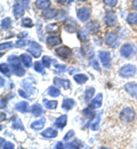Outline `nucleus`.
<instances>
[{"mask_svg":"<svg viewBox=\"0 0 137 149\" xmlns=\"http://www.w3.org/2000/svg\"><path fill=\"white\" fill-rule=\"evenodd\" d=\"M56 68H57V70H56V72H63V71H65V70H66V67H65V65H62V64H61V65H59V64H57V65H56Z\"/></svg>","mask_w":137,"mask_h":149,"instance_id":"603ef678","label":"nucleus"},{"mask_svg":"<svg viewBox=\"0 0 137 149\" xmlns=\"http://www.w3.org/2000/svg\"><path fill=\"white\" fill-rule=\"evenodd\" d=\"M29 46L30 47H28V52L30 54H32L33 57H40L42 48H41V46L39 44L36 42V41H29Z\"/></svg>","mask_w":137,"mask_h":149,"instance_id":"20e7f679","label":"nucleus"},{"mask_svg":"<svg viewBox=\"0 0 137 149\" xmlns=\"http://www.w3.org/2000/svg\"><path fill=\"white\" fill-rule=\"evenodd\" d=\"M87 79H88V77L86 76V74H74V80L78 83V84H80V85H82V84H85L86 81H87Z\"/></svg>","mask_w":137,"mask_h":149,"instance_id":"bb28decb","label":"nucleus"},{"mask_svg":"<svg viewBox=\"0 0 137 149\" xmlns=\"http://www.w3.org/2000/svg\"><path fill=\"white\" fill-rule=\"evenodd\" d=\"M23 3H24V6L28 8L29 7V0H23Z\"/></svg>","mask_w":137,"mask_h":149,"instance_id":"13d9d810","label":"nucleus"},{"mask_svg":"<svg viewBox=\"0 0 137 149\" xmlns=\"http://www.w3.org/2000/svg\"><path fill=\"white\" fill-rule=\"evenodd\" d=\"M14 143L12 142H5V145L2 146V149H14Z\"/></svg>","mask_w":137,"mask_h":149,"instance_id":"8fccbe9b","label":"nucleus"},{"mask_svg":"<svg viewBox=\"0 0 137 149\" xmlns=\"http://www.w3.org/2000/svg\"><path fill=\"white\" fill-rule=\"evenodd\" d=\"M45 123H46V119H45V118L38 119V120H36V122H33V123L31 124V129H33V130H36V131H39L45 126Z\"/></svg>","mask_w":137,"mask_h":149,"instance_id":"6ab92c4d","label":"nucleus"},{"mask_svg":"<svg viewBox=\"0 0 137 149\" xmlns=\"http://www.w3.org/2000/svg\"><path fill=\"white\" fill-rule=\"evenodd\" d=\"M47 94L48 95H50V96H54V97H56V96H59L61 92H59V90L57 87H55V86H50L48 90H47Z\"/></svg>","mask_w":137,"mask_h":149,"instance_id":"7c9ffc66","label":"nucleus"},{"mask_svg":"<svg viewBox=\"0 0 137 149\" xmlns=\"http://www.w3.org/2000/svg\"><path fill=\"white\" fill-rule=\"evenodd\" d=\"M43 104H45L48 109H55V108L57 107V101H50V100L45 99V100H43Z\"/></svg>","mask_w":137,"mask_h":149,"instance_id":"2f4dec72","label":"nucleus"},{"mask_svg":"<svg viewBox=\"0 0 137 149\" xmlns=\"http://www.w3.org/2000/svg\"><path fill=\"white\" fill-rule=\"evenodd\" d=\"M83 113H85L86 116H88V117H94V116H95V111H93L90 108L83 109Z\"/></svg>","mask_w":137,"mask_h":149,"instance_id":"c03bdc74","label":"nucleus"},{"mask_svg":"<svg viewBox=\"0 0 137 149\" xmlns=\"http://www.w3.org/2000/svg\"><path fill=\"white\" fill-rule=\"evenodd\" d=\"M137 69L134 64H126L123 67H121L119 69V74L123 78H128V77H131L136 74Z\"/></svg>","mask_w":137,"mask_h":149,"instance_id":"7ed1b4c3","label":"nucleus"},{"mask_svg":"<svg viewBox=\"0 0 137 149\" xmlns=\"http://www.w3.org/2000/svg\"><path fill=\"white\" fill-rule=\"evenodd\" d=\"M120 119L125 123H130L135 119V111L133 108L130 107H125L121 111H120Z\"/></svg>","mask_w":137,"mask_h":149,"instance_id":"f03ea898","label":"nucleus"},{"mask_svg":"<svg viewBox=\"0 0 137 149\" xmlns=\"http://www.w3.org/2000/svg\"><path fill=\"white\" fill-rule=\"evenodd\" d=\"M19 93H20V95L22 97H29V96H30L29 94H26V92H24V91H22V90L19 91Z\"/></svg>","mask_w":137,"mask_h":149,"instance_id":"864d4df0","label":"nucleus"},{"mask_svg":"<svg viewBox=\"0 0 137 149\" xmlns=\"http://www.w3.org/2000/svg\"><path fill=\"white\" fill-rule=\"evenodd\" d=\"M42 136H45V138H55V136H57V131L49 127V129H47V130L42 132Z\"/></svg>","mask_w":137,"mask_h":149,"instance_id":"b1692460","label":"nucleus"},{"mask_svg":"<svg viewBox=\"0 0 137 149\" xmlns=\"http://www.w3.org/2000/svg\"><path fill=\"white\" fill-rule=\"evenodd\" d=\"M14 45H13V42H3V44H1V51H3V49H8V48H12Z\"/></svg>","mask_w":137,"mask_h":149,"instance_id":"a18cd8bd","label":"nucleus"},{"mask_svg":"<svg viewBox=\"0 0 137 149\" xmlns=\"http://www.w3.org/2000/svg\"><path fill=\"white\" fill-rule=\"evenodd\" d=\"M66 119H67V116L66 115H63L61 116L59 118H57V120L55 122V125L59 127V129H63L65 125H66Z\"/></svg>","mask_w":137,"mask_h":149,"instance_id":"393cba45","label":"nucleus"},{"mask_svg":"<svg viewBox=\"0 0 137 149\" xmlns=\"http://www.w3.org/2000/svg\"><path fill=\"white\" fill-rule=\"evenodd\" d=\"M104 41L105 44L111 47V48H116L119 44V40H118V36L114 33V32H109L105 35V38H104Z\"/></svg>","mask_w":137,"mask_h":149,"instance_id":"39448f33","label":"nucleus"},{"mask_svg":"<svg viewBox=\"0 0 137 149\" xmlns=\"http://www.w3.org/2000/svg\"><path fill=\"white\" fill-rule=\"evenodd\" d=\"M64 29H65L67 32L73 33V32H76V31H78V25H77V23L71 19V17H69V19H66L65 23H64Z\"/></svg>","mask_w":137,"mask_h":149,"instance_id":"9d476101","label":"nucleus"},{"mask_svg":"<svg viewBox=\"0 0 137 149\" xmlns=\"http://www.w3.org/2000/svg\"><path fill=\"white\" fill-rule=\"evenodd\" d=\"M8 63L12 65V69H13V74H16V76H23L25 74V70L23 69L22 67V60L19 58L16 55H10L8 57Z\"/></svg>","mask_w":137,"mask_h":149,"instance_id":"f257e3e1","label":"nucleus"},{"mask_svg":"<svg viewBox=\"0 0 137 149\" xmlns=\"http://www.w3.org/2000/svg\"><path fill=\"white\" fill-rule=\"evenodd\" d=\"M73 135H74V132H73V131H70V132H69V133H66V135L64 136V140H65V141H69Z\"/></svg>","mask_w":137,"mask_h":149,"instance_id":"3c124183","label":"nucleus"},{"mask_svg":"<svg viewBox=\"0 0 137 149\" xmlns=\"http://www.w3.org/2000/svg\"><path fill=\"white\" fill-rule=\"evenodd\" d=\"M92 65H93V68H94L95 70H97V71H99V70H101V68H99V65H98L97 60H95V58H92Z\"/></svg>","mask_w":137,"mask_h":149,"instance_id":"49530a36","label":"nucleus"},{"mask_svg":"<svg viewBox=\"0 0 137 149\" xmlns=\"http://www.w3.org/2000/svg\"><path fill=\"white\" fill-rule=\"evenodd\" d=\"M78 36H79V39H80L81 41H83V42H87V41L89 40L88 33H87V31H86V30L80 29V30L78 31Z\"/></svg>","mask_w":137,"mask_h":149,"instance_id":"c756f323","label":"nucleus"},{"mask_svg":"<svg viewBox=\"0 0 137 149\" xmlns=\"http://www.w3.org/2000/svg\"><path fill=\"white\" fill-rule=\"evenodd\" d=\"M59 10L55 9V8H47L45 10H42V17L46 19H54L56 15H57Z\"/></svg>","mask_w":137,"mask_h":149,"instance_id":"4468645a","label":"nucleus"},{"mask_svg":"<svg viewBox=\"0 0 137 149\" xmlns=\"http://www.w3.org/2000/svg\"><path fill=\"white\" fill-rule=\"evenodd\" d=\"M46 42L49 47H54V46H57L62 42V39L59 36H56V35H50L48 36L47 39H46Z\"/></svg>","mask_w":137,"mask_h":149,"instance_id":"f8f14e48","label":"nucleus"},{"mask_svg":"<svg viewBox=\"0 0 137 149\" xmlns=\"http://www.w3.org/2000/svg\"><path fill=\"white\" fill-rule=\"evenodd\" d=\"M33 83H34L33 79L26 78V79H24V80L22 81V86H23L24 88H30V87H31V84H33Z\"/></svg>","mask_w":137,"mask_h":149,"instance_id":"c9c22d12","label":"nucleus"},{"mask_svg":"<svg viewBox=\"0 0 137 149\" xmlns=\"http://www.w3.org/2000/svg\"><path fill=\"white\" fill-rule=\"evenodd\" d=\"M21 60H22V63H23L24 67L29 68V67L32 65V57L29 56L28 54H22L21 55Z\"/></svg>","mask_w":137,"mask_h":149,"instance_id":"5701e85b","label":"nucleus"},{"mask_svg":"<svg viewBox=\"0 0 137 149\" xmlns=\"http://www.w3.org/2000/svg\"><path fill=\"white\" fill-rule=\"evenodd\" d=\"M55 54L57 56H59L61 58H63V60H66V58H69L71 56L72 51L67 46H61L57 49H55Z\"/></svg>","mask_w":137,"mask_h":149,"instance_id":"423d86ee","label":"nucleus"},{"mask_svg":"<svg viewBox=\"0 0 137 149\" xmlns=\"http://www.w3.org/2000/svg\"><path fill=\"white\" fill-rule=\"evenodd\" d=\"M29 44V41H25V40H19L16 44H15V46H17V47H23V46H26Z\"/></svg>","mask_w":137,"mask_h":149,"instance_id":"09e8293b","label":"nucleus"},{"mask_svg":"<svg viewBox=\"0 0 137 149\" xmlns=\"http://www.w3.org/2000/svg\"><path fill=\"white\" fill-rule=\"evenodd\" d=\"M102 100H103V94L98 93L97 95H96V97H94V99L89 102L90 108H93V109H97V108H99V107L102 106Z\"/></svg>","mask_w":137,"mask_h":149,"instance_id":"f3484780","label":"nucleus"},{"mask_svg":"<svg viewBox=\"0 0 137 149\" xmlns=\"http://www.w3.org/2000/svg\"><path fill=\"white\" fill-rule=\"evenodd\" d=\"M90 15H92V12H90V9L87 8V7L79 8L78 10H77V16H78V19H80L81 22H86L87 19H89Z\"/></svg>","mask_w":137,"mask_h":149,"instance_id":"0eeeda50","label":"nucleus"},{"mask_svg":"<svg viewBox=\"0 0 137 149\" xmlns=\"http://www.w3.org/2000/svg\"><path fill=\"white\" fill-rule=\"evenodd\" d=\"M85 29H86V31H87V32L96 33L98 30H99V23L96 22V21H92V22H89V23H87V24H86Z\"/></svg>","mask_w":137,"mask_h":149,"instance_id":"2eb2a0df","label":"nucleus"},{"mask_svg":"<svg viewBox=\"0 0 137 149\" xmlns=\"http://www.w3.org/2000/svg\"><path fill=\"white\" fill-rule=\"evenodd\" d=\"M42 64H43L46 68L50 67V64H52V58H50L49 56H43V57H42Z\"/></svg>","mask_w":137,"mask_h":149,"instance_id":"ea45409f","label":"nucleus"},{"mask_svg":"<svg viewBox=\"0 0 137 149\" xmlns=\"http://www.w3.org/2000/svg\"><path fill=\"white\" fill-rule=\"evenodd\" d=\"M3 85H5V84H3V78H1V87H2Z\"/></svg>","mask_w":137,"mask_h":149,"instance_id":"bf43d9fd","label":"nucleus"},{"mask_svg":"<svg viewBox=\"0 0 137 149\" xmlns=\"http://www.w3.org/2000/svg\"><path fill=\"white\" fill-rule=\"evenodd\" d=\"M22 25L25 26V28H32V26H33V22H32L31 19L25 17V19H22Z\"/></svg>","mask_w":137,"mask_h":149,"instance_id":"f704fd0d","label":"nucleus"},{"mask_svg":"<svg viewBox=\"0 0 137 149\" xmlns=\"http://www.w3.org/2000/svg\"><path fill=\"white\" fill-rule=\"evenodd\" d=\"M125 91L137 99V83H127L125 85Z\"/></svg>","mask_w":137,"mask_h":149,"instance_id":"ddd939ff","label":"nucleus"},{"mask_svg":"<svg viewBox=\"0 0 137 149\" xmlns=\"http://www.w3.org/2000/svg\"><path fill=\"white\" fill-rule=\"evenodd\" d=\"M103 2H104L107 7H116L118 3V0H103Z\"/></svg>","mask_w":137,"mask_h":149,"instance_id":"79ce46f5","label":"nucleus"},{"mask_svg":"<svg viewBox=\"0 0 137 149\" xmlns=\"http://www.w3.org/2000/svg\"><path fill=\"white\" fill-rule=\"evenodd\" d=\"M13 14L16 19H20L21 16H23L24 14V6L22 5L20 0H16L15 3H14V7H13Z\"/></svg>","mask_w":137,"mask_h":149,"instance_id":"1a4fd4ad","label":"nucleus"},{"mask_svg":"<svg viewBox=\"0 0 137 149\" xmlns=\"http://www.w3.org/2000/svg\"><path fill=\"white\" fill-rule=\"evenodd\" d=\"M15 109H16L17 111L26 112L28 110H29V103H28V102H25V101L19 102V103H16V106H15Z\"/></svg>","mask_w":137,"mask_h":149,"instance_id":"4be33fe9","label":"nucleus"},{"mask_svg":"<svg viewBox=\"0 0 137 149\" xmlns=\"http://www.w3.org/2000/svg\"><path fill=\"white\" fill-rule=\"evenodd\" d=\"M133 8H134L135 10H137V0H134V1H133Z\"/></svg>","mask_w":137,"mask_h":149,"instance_id":"4d7b16f0","label":"nucleus"},{"mask_svg":"<svg viewBox=\"0 0 137 149\" xmlns=\"http://www.w3.org/2000/svg\"><path fill=\"white\" fill-rule=\"evenodd\" d=\"M101 113L97 115V117H96V119H95V122L93 123V125H92V130L93 131H96L98 130V126H99V120H101Z\"/></svg>","mask_w":137,"mask_h":149,"instance_id":"58836bf2","label":"nucleus"},{"mask_svg":"<svg viewBox=\"0 0 137 149\" xmlns=\"http://www.w3.org/2000/svg\"><path fill=\"white\" fill-rule=\"evenodd\" d=\"M55 149H65V148H64V145L62 142H57L55 145Z\"/></svg>","mask_w":137,"mask_h":149,"instance_id":"5fc2aeb1","label":"nucleus"},{"mask_svg":"<svg viewBox=\"0 0 137 149\" xmlns=\"http://www.w3.org/2000/svg\"><path fill=\"white\" fill-rule=\"evenodd\" d=\"M13 129H14V130H21V131L24 130V126H23L21 119H17V120H15V122L13 123Z\"/></svg>","mask_w":137,"mask_h":149,"instance_id":"e433bc0d","label":"nucleus"},{"mask_svg":"<svg viewBox=\"0 0 137 149\" xmlns=\"http://www.w3.org/2000/svg\"><path fill=\"white\" fill-rule=\"evenodd\" d=\"M99 58L103 63V65L106 68V69H110L111 68V55L109 52H99Z\"/></svg>","mask_w":137,"mask_h":149,"instance_id":"9b49d317","label":"nucleus"},{"mask_svg":"<svg viewBox=\"0 0 137 149\" xmlns=\"http://www.w3.org/2000/svg\"><path fill=\"white\" fill-rule=\"evenodd\" d=\"M99 149H110V148H106V147H101Z\"/></svg>","mask_w":137,"mask_h":149,"instance_id":"052dcab7","label":"nucleus"},{"mask_svg":"<svg viewBox=\"0 0 137 149\" xmlns=\"http://www.w3.org/2000/svg\"><path fill=\"white\" fill-rule=\"evenodd\" d=\"M78 145H80V142H78V141H74V142H72V143H69L67 148H69V149H79Z\"/></svg>","mask_w":137,"mask_h":149,"instance_id":"de8ad7c7","label":"nucleus"},{"mask_svg":"<svg viewBox=\"0 0 137 149\" xmlns=\"http://www.w3.org/2000/svg\"><path fill=\"white\" fill-rule=\"evenodd\" d=\"M43 64H41L40 62H36L34 63V70L37 71V72H39V74H43L45 72V69H43Z\"/></svg>","mask_w":137,"mask_h":149,"instance_id":"4c0bfd02","label":"nucleus"},{"mask_svg":"<svg viewBox=\"0 0 137 149\" xmlns=\"http://www.w3.org/2000/svg\"><path fill=\"white\" fill-rule=\"evenodd\" d=\"M0 70H1V74H6V76H10V70H9V65L8 64H5V63H1L0 65Z\"/></svg>","mask_w":137,"mask_h":149,"instance_id":"72a5a7b5","label":"nucleus"},{"mask_svg":"<svg viewBox=\"0 0 137 149\" xmlns=\"http://www.w3.org/2000/svg\"><path fill=\"white\" fill-rule=\"evenodd\" d=\"M94 93H95V88L94 87H88L87 90H86V95H85V100L87 101V102H90L93 99V96H94Z\"/></svg>","mask_w":137,"mask_h":149,"instance_id":"cd10ccee","label":"nucleus"},{"mask_svg":"<svg viewBox=\"0 0 137 149\" xmlns=\"http://www.w3.org/2000/svg\"><path fill=\"white\" fill-rule=\"evenodd\" d=\"M78 1H85V0H78Z\"/></svg>","mask_w":137,"mask_h":149,"instance_id":"680f3d73","label":"nucleus"},{"mask_svg":"<svg viewBox=\"0 0 137 149\" xmlns=\"http://www.w3.org/2000/svg\"><path fill=\"white\" fill-rule=\"evenodd\" d=\"M31 112H32L33 116H41L43 113V109H42V107L40 104H34L31 108Z\"/></svg>","mask_w":137,"mask_h":149,"instance_id":"a878e982","label":"nucleus"},{"mask_svg":"<svg viewBox=\"0 0 137 149\" xmlns=\"http://www.w3.org/2000/svg\"><path fill=\"white\" fill-rule=\"evenodd\" d=\"M59 28L57 24H48L47 26H46V30L48 31V32H53V31H57Z\"/></svg>","mask_w":137,"mask_h":149,"instance_id":"a19ab883","label":"nucleus"},{"mask_svg":"<svg viewBox=\"0 0 137 149\" xmlns=\"http://www.w3.org/2000/svg\"><path fill=\"white\" fill-rule=\"evenodd\" d=\"M56 1H57L59 3H67V2L70 3V2H71V0H56Z\"/></svg>","mask_w":137,"mask_h":149,"instance_id":"6e6d98bb","label":"nucleus"},{"mask_svg":"<svg viewBox=\"0 0 137 149\" xmlns=\"http://www.w3.org/2000/svg\"><path fill=\"white\" fill-rule=\"evenodd\" d=\"M83 53L88 56V57H92V56H93V48H92L90 46L83 47Z\"/></svg>","mask_w":137,"mask_h":149,"instance_id":"37998d69","label":"nucleus"},{"mask_svg":"<svg viewBox=\"0 0 137 149\" xmlns=\"http://www.w3.org/2000/svg\"><path fill=\"white\" fill-rule=\"evenodd\" d=\"M104 21H105V24L109 25V26H113L117 24V15L114 14V12L112 10H107L105 13V17H104Z\"/></svg>","mask_w":137,"mask_h":149,"instance_id":"6e6552de","label":"nucleus"},{"mask_svg":"<svg viewBox=\"0 0 137 149\" xmlns=\"http://www.w3.org/2000/svg\"><path fill=\"white\" fill-rule=\"evenodd\" d=\"M76 102L73 99H64L63 100V103H62V107L64 110H71L73 107H74Z\"/></svg>","mask_w":137,"mask_h":149,"instance_id":"a211bd4d","label":"nucleus"},{"mask_svg":"<svg viewBox=\"0 0 137 149\" xmlns=\"http://www.w3.org/2000/svg\"><path fill=\"white\" fill-rule=\"evenodd\" d=\"M54 84H56V85H59V86H63L64 88H70V81L69 80H66V79H62V78H55L54 79Z\"/></svg>","mask_w":137,"mask_h":149,"instance_id":"412c9836","label":"nucleus"},{"mask_svg":"<svg viewBox=\"0 0 137 149\" xmlns=\"http://www.w3.org/2000/svg\"><path fill=\"white\" fill-rule=\"evenodd\" d=\"M12 28V19L9 17H6V19H2L1 22V29L2 30H9Z\"/></svg>","mask_w":137,"mask_h":149,"instance_id":"c85d7f7f","label":"nucleus"},{"mask_svg":"<svg viewBox=\"0 0 137 149\" xmlns=\"http://www.w3.org/2000/svg\"><path fill=\"white\" fill-rule=\"evenodd\" d=\"M133 52H134V48H133V46H131V45H129V44L123 45V46L121 47V51H120L121 55L123 56V57H126V58L130 57L131 54H133Z\"/></svg>","mask_w":137,"mask_h":149,"instance_id":"dca6fc26","label":"nucleus"},{"mask_svg":"<svg viewBox=\"0 0 137 149\" xmlns=\"http://www.w3.org/2000/svg\"><path fill=\"white\" fill-rule=\"evenodd\" d=\"M127 22L131 25H135L137 24V13H131L127 16Z\"/></svg>","mask_w":137,"mask_h":149,"instance_id":"473e14b6","label":"nucleus"},{"mask_svg":"<svg viewBox=\"0 0 137 149\" xmlns=\"http://www.w3.org/2000/svg\"><path fill=\"white\" fill-rule=\"evenodd\" d=\"M36 6H37V8L45 10V9L49 8V6H50V0H37V1H36Z\"/></svg>","mask_w":137,"mask_h":149,"instance_id":"aec40b11","label":"nucleus"}]
</instances>
